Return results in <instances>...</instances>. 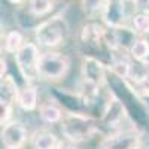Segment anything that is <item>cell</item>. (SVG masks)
<instances>
[{"label":"cell","instance_id":"cell-1","mask_svg":"<svg viewBox=\"0 0 149 149\" xmlns=\"http://www.w3.org/2000/svg\"><path fill=\"white\" fill-rule=\"evenodd\" d=\"M97 131V121L90 115L67 113L61 119V134L70 143L85 142L91 139Z\"/></svg>","mask_w":149,"mask_h":149},{"label":"cell","instance_id":"cell-2","mask_svg":"<svg viewBox=\"0 0 149 149\" xmlns=\"http://www.w3.org/2000/svg\"><path fill=\"white\" fill-rule=\"evenodd\" d=\"M70 69V58L61 52H43L37 63V74L43 81H60Z\"/></svg>","mask_w":149,"mask_h":149},{"label":"cell","instance_id":"cell-3","mask_svg":"<svg viewBox=\"0 0 149 149\" xmlns=\"http://www.w3.org/2000/svg\"><path fill=\"white\" fill-rule=\"evenodd\" d=\"M66 33H67L66 22L60 17H55V18L46 19L42 24H39L36 27L34 36H36V40L39 42V45L48 46V48H55L64 42Z\"/></svg>","mask_w":149,"mask_h":149},{"label":"cell","instance_id":"cell-4","mask_svg":"<svg viewBox=\"0 0 149 149\" xmlns=\"http://www.w3.org/2000/svg\"><path fill=\"white\" fill-rule=\"evenodd\" d=\"M40 58L39 48L34 42H26L22 45V48L15 54V61L18 70L26 79L33 81L36 78H39L37 74V63Z\"/></svg>","mask_w":149,"mask_h":149},{"label":"cell","instance_id":"cell-5","mask_svg":"<svg viewBox=\"0 0 149 149\" xmlns=\"http://www.w3.org/2000/svg\"><path fill=\"white\" fill-rule=\"evenodd\" d=\"M82 79L86 86L98 90L106 82V67L94 57L82 58Z\"/></svg>","mask_w":149,"mask_h":149},{"label":"cell","instance_id":"cell-6","mask_svg":"<svg viewBox=\"0 0 149 149\" xmlns=\"http://www.w3.org/2000/svg\"><path fill=\"white\" fill-rule=\"evenodd\" d=\"M140 134L137 131H119L104 137L100 143V149H139Z\"/></svg>","mask_w":149,"mask_h":149},{"label":"cell","instance_id":"cell-7","mask_svg":"<svg viewBox=\"0 0 149 149\" xmlns=\"http://www.w3.org/2000/svg\"><path fill=\"white\" fill-rule=\"evenodd\" d=\"M27 140V130L19 121H10L3 125L2 142L6 148H21Z\"/></svg>","mask_w":149,"mask_h":149},{"label":"cell","instance_id":"cell-8","mask_svg":"<svg viewBox=\"0 0 149 149\" xmlns=\"http://www.w3.org/2000/svg\"><path fill=\"white\" fill-rule=\"evenodd\" d=\"M125 0H109L106 10L103 14L104 21L110 27H121L124 18H125V8H124Z\"/></svg>","mask_w":149,"mask_h":149},{"label":"cell","instance_id":"cell-9","mask_svg":"<svg viewBox=\"0 0 149 149\" xmlns=\"http://www.w3.org/2000/svg\"><path fill=\"white\" fill-rule=\"evenodd\" d=\"M124 116H125L124 104L118 100V98H112L107 103V107L103 113V125H106L109 128H113L124 119Z\"/></svg>","mask_w":149,"mask_h":149},{"label":"cell","instance_id":"cell-10","mask_svg":"<svg viewBox=\"0 0 149 149\" xmlns=\"http://www.w3.org/2000/svg\"><path fill=\"white\" fill-rule=\"evenodd\" d=\"M31 146L33 149H57L60 142L55 137V134L48 131V130H40L36 131L31 137Z\"/></svg>","mask_w":149,"mask_h":149},{"label":"cell","instance_id":"cell-11","mask_svg":"<svg viewBox=\"0 0 149 149\" xmlns=\"http://www.w3.org/2000/svg\"><path fill=\"white\" fill-rule=\"evenodd\" d=\"M17 103L22 110H26V112L34 110L37 107V90L31 85H26L24 88H21L18 91Z\"/></svg>","mask_w":149,"mask_h":149},{"label":"cell","instance_id":"cell-12","mask_svg":"<svg viewBox=\"0 0 149 149\" xmlns=\"http://www.w3.org/2000/svg\"><path fill=\"white\" fill-rule=\"evenodd\" d=\"M18 90L10 76L2 78V109H12V102L17 100Z\"/></svg>","mask_w":149,"mask_h":149},{"label":"cell","instance_id":"cell-13","mask_svg":"<svg viewBox=\"0 0 149 149\" xmlns=\"http://www.w3.org/2000/svg\"><path fill=\"white\" fill-rule=\"evenodd\" d=\"M39 115H40L42 121H45L48 124H57V122H61V119H63V112L54 103L40 104L39 106Z\"/></svg>","mask_w":149,"mask_h":149},{"label":"cell","instance_id":"cell-14","mask_svg":"<svg viewBox=\"0 0 149 149\" xmlns=\"http://www.w3.org/2000/svg\"><path fill=\"white\" fill-rule=\"evenodd\" d=\"M24 45V39L22 34L18 30H10L6 36H5V51L9 54H17Z\"/></svg>","mask_w":149,"mask_h":149},{"label":"cell","instance_id":"cell-15","mask_svg":"<svg viewBox=\"0 0 149 149\" xmlns=\"http://www.w3.org/2000/svg\"><path fill=\"white\" fill-rule=\"evenodd\" d=\"M29 9L34 17H45L54 9V0H30Z\"/></svg>","mask_w":149,"mask_h":149},{"label":"cell","instance_id":"cell-16","mask_svg":"<svg viewBox=\"0 0 149 149\" xmlns=\"http://www.w3.org/2000/svg\"><path fill=\"white\" fill-rule=\"evenodd\" d=\"M107 3H109V0H82L84 10L93 18L97 17V15L103 17Z\"/></svg>","mask_w":149,"mask_h":149},{"label":"cell","instance_id":"cell-17","mask_svg":"<svg viewBox=\"0 0 149 149\" xmlns=\"http://www.w3.org/2000/svg\"><path fill=\"white\" fill-rule=\"evenodd\" d=\"M130 54L137 61L148 60L149 58V42L145 39H137L133 43V46L130 48Z\"/></svg>","mask_w":149,"mask_h":149},{"label":"cell","instance_id":"cell-18","mask_svg":"<svg viewBox=\"0 0 149 149\" xmlns=\"http://www.w3.org/2000/svg\"><path fill=\"white\" fill-rule=\"evenodd\" d=\"M112 70H113V73L116 76H119L122 79H127L131 76L133 66L127 58H118V60H113V63H112Z\"/></svg>","mask_w":149,"mask_h":149},{"label":"cell","instance_id":"cell-19","mask_svg":"<svg viewBox=\"0 0 149 149\" xmlns=\"http://www.w3.org/2000/svg\"><path fill=\"white\" fill-rule=\"evenodd\" d=\"M133 27L139 33H149V14L139 12L133 17Z\"/></svg>","mask_w":149,"mask_h":149},{"label":"cell","instance_id":"cell-20","mask_svg":"<svg viewBox=\"0 0 149 149\" xmlns=\"http://www.w3.org/2000/svg\"><path fill=\"white\" fill-rule=\"evenodd\" d=\"M131 79L134 81V85H136V88H137V91L142 93L143 95L149 97V74L143 73L140 76H134Z\"/></svg>","mask_w":149,"mask_h":149},{"label":"cell","instance_id":"cell-21","mask_svg":"<svg viewBox=\"0 0 149 149\" xmlns=\"http://www.w3.org/2000/svg\"><path fill=\"white\" fill-rule=\"evenodd\" d=\"M57 149H78V148L74 146L73 143H70V142H66V143H60Z\"/></svg>","mask_w":149,"mask_h":149},{"label":"cell","instance_id":"cell-22","mask_svg":"<svg viewBox=\"0 0 149 149\" xmlns=\"http://www.w3.org/2000/svg\"><path fill=\"white\" fill-rule=\"evenodd\" d=\"M136 5H139V8H146L149 6V0H137Z\"/></svg>","mask_w":149,"mask_h":149},{"label":"cell","instance_id":"cell-23","mask_svg":"<svg viewBox=\"0 0 149 149\" xmlns=\"http://www.w3.org/2000/svg\"><path fill=\"white\" fill-rule=\"evenodd\" d=\"M8 2H10L12 5H19V3L22 2V0H8Z\"/></svg>","mask_w":149,"mask_h":149},{"label":"cell","instance_id":"cell-24","mask_svg":"<svg viewBox=\"0 0 149 149\" xmlns=\"http://www.w3.org/2000/svg\"><path fill=\"white\" fill-rule=\"evenodd\" d=\"M125 2H134V3H136V2H137V0H125Z\"/></svg>","mask_w":149,"mask_h":149},{"label":"cell","instance_id":"cell-25","mask_svg":"<svg viewBox=\"0 0 149 149\" xmlns=\"http://www.w3.org/2000/svg\"><path fill=\"white\" fill-rule=\"evenodd\" d=\"M6 149H21V148H6Z\"/></svg>","mask_w":149,"mask_h":149},{"label":"cell","instance_id":"cell-26","mask_svg":"<svg viewBox=\"0 0 149 149\" xmlns=\"http://www.w3.org/2000/svg\"><path fill=\"white\" fill-rule=\"evenodd\" d=\"M139 149H142V148H139Z\"/></svg>","mask_w":149,"mask_h":149}]
</instances>
